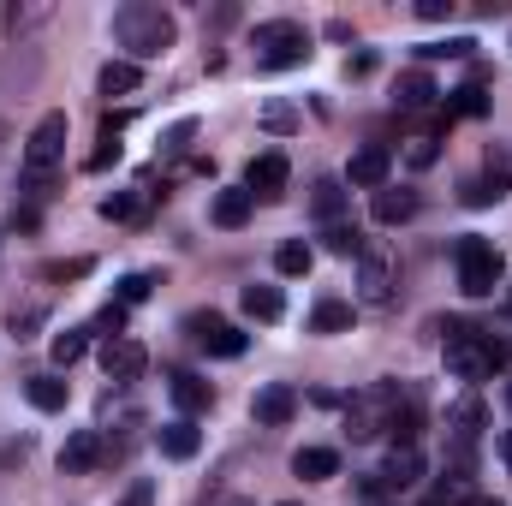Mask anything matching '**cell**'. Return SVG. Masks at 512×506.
I'll list each match as a JSON object with an SVG mask.
<instances>
[{
    "instance_id": "cell-24",
    "label": "cell",
    "mask_w": 512,
    "mask_h": 506,
    "mask_svg": "<svg viewBox=\"0 0 512 506\" xmlns=\"http://www.w3.org/2000/svg\"><path fill=\"white\" fill-rule=\"evenodd\" d=\"M346 328H352V304L346 298H322L310 310V334H346Z\"/></svg>"
},
{
    "instance_id": "cell-27",
    "label": "cell",
    "mask_w": 512,
    "mask_h": 506,
    "mask_svg": "<svg viewBox=\"0 0 512 506\" xmlns=\"http://www.w3.org/2000/svg\"><path fill=\"white\" fill-rule=\"evenodd\" d=\"M48 352H54V364H60V370H72V364L90 352V328H66V334H54V340H48Z\"/></svg>"
},
{
    "instance_id": "cell-12",
    "label": "cell",
    "mask_w": 512,
    "mask_h": 506,
    "mask_svg": "<svg viewBox=\"0 0 512 506\" xmlns=\"http://www.w3.org/2000/svg\"><path fill=\"white\" fill-rule=\"evenodd\" d=\"M292 411H298V393L286 387V381H262L251 399V417L262 429H280V423H292Z\"/></svg>"
},
{
    "instance_id": "cell-47",
    "label": "cell",
    "mask_w": 512,
    "mask_h": 506,
    "mask_svg": "<svg viewBox=\"0 0 512 506\" xmlns=\"http://www.w3.org/2000/svg\"><path fill=\"white\" fill-rule=\"evenodd\" d=\"M507 405H512V381H507Z\"/></svg>"
},
{
    "instance_id": "cell-7",
    "label": "cell",
    "mask_w": 512,
    "mask_h": 506,
    "mask_svg": "<svg viewBox=\"0 0 512 506\" xmlns=\"http://www.w3.org/2000/svg\"><path fill=\"white\" fill-rule=\"evenodd\" d=\"M483 423H489V405H483L477 387H465V393L447 405V447H477Z\"/></svg>"
},
{
    "instance_id": "cell-5",
    "label": "cell",
    "mask_w": 512,
    "mask_h": 506,
    "mask_svg": "<svg viewBox=\"0 0 512 506\" xmlns=\"http://www.w3.org/2000/svg\"><path fill=\"white\" fill-rule=\"evenodd\" d=\"M399 393L405 387H393V381H376V387H364L352 405H346V429H352V441H376L387 423H393V405H399Z\"/></svg>"
},
{
    "instance_id": "cell-28",
    "label": "cell",
    "mask_w": 512,
    "mask_h": 506,
    "mask_svg": "<svg viewBox=\"0 0 512 506\" xmlns=\"http://www.w3.org/2000/svg\"><path fill=\"white\" fill-rule=\"evenodd\" d=\"M310 262H316V251H310L304 239H286V245L274 251V268H280L286 280H298V274H310Z\"/></svg>"
},
{
    "instance_id": "cell-2",
    "label": "cell",
    "mask_w": 512,
    "mask_h": 506,
    "mask_svg": "<svg viewBox=\"0 0 512 506\" xmlns=\"http://www.w3.org/2000/svg\"><path fill=\"white\" fill-rule=\"evenodd\" d=\"M251 48H256V66L262 72H292L310 60V30L298 18H268L251 30Z\"/></svg>"
},
{
    "instance_id": "cell-41",
    "label": "cell",
    "mask_w": 512,
    "mask_h": 506,
    "mask_svg": "<svg viewBox=\"0 0 512 506\" xmlns=\"http://www.w3.org/2000/svg\"><path fill=\"white\" fill-rule=\"evenodd\" d=\"M417 18L441 24V18H453V0H417Z\"/></svg>"
},
{
    "instance_id": "cell-10",
    "label": "cell",
    "mask_w": 512,
    "mask_h": 506,
    "mask_svg": "<svg viewBox=\"0 0 512 506\" xmlns=\"http://www.w3.org/2000/svg\"><path fill=\"white\" fill-rule=\"evenodd\" d=\"M143 364H149V352L137 340H102V376L114 381V387H131V381L143 376Z\"/></svg>"
},
{
    "instance_id": "cell-8",
    "label": "cell",
    "mask_w": 512,
    "mask_h": 506,
    "mask_svg": "<svg viewBox=\"0 0 512 506\" xmlns=\"http://www.w3.org/2000/svg\"><path fill=\"white\" fill-rule=\"evenodd\" d=\"M185 328H191V340H197L203 352H215V358H239V352H245V334H239L233 322H221V316H209V310H197V316H185Z\"/></svg>"
},
{
    "instance_id": "cell-46",
    "label": "cell",
    "mask_w": 512,
    "mask_h": 506,
    "mask_svg": "<svg viewBox=\"0 0 512 506\" xmlns=\"http://www.w3.org/2000/svg\"><path fill=\"white\" fill-rule=\"evenodd\" d=\"M0 155H6V120H0Z\"/></svg>"
},
{
    "instance_id": "cell-43",
    "label": "cell",
    "mask_w": 512,
    "mask_h": 506,
    "mask_svg": "<svg viewBox=\"0 0 512 506\" xmlns=\"http://www.w3.org/2000/svg\"><path fill=\"white\" fill-rule=\"evenodd\" d=\"M108 161H120V143H114V137H102V149H96V155H90V167H96V173H102V167H108Z\"/></svg>"
},
{
    "instance_id": "cell-44",
    "label": "cell",
    "mask_w": 512,
    "mask_h": 506,
    "mask_svg": "<svg viewBox=\"0 0 512 506\" xmlns=\"http://www.w3.org/2000/svg\"><path fill=\"white\" fill-rule=\"evenodd\" d=\"M370 72H376V54H370V48H364V54H358V60H352V78H370Z\"/></svg>"
},
{
    "instance_id": "cell-26",
    "label": "cell",
    "mask_w": 512,
    "mask_h": 506,
    "mask_svg": "<svg viewBox=\"0 0 512 506\" xmlns=\"http://www.w3.org/2000/svg\"><path fill=\"white\" fill-rule=\"evenodd\" d=\"M322 245L334 256H364L370 245H364V233H358V221H334V227H322Z\"/></svg>"
},
{
    "instance_id": "cell-22",
    "label": "cell",
    "mask_w": 512,
    "mask_h": 506,
    "mask_svg": "<svg viewBox=\"0 0 512 506\" xmlns=\"http://www.w3.org/2000/svg\"><path fill=\"white\" fill-rule=\"evenodd\" d=\"M411 215H417V191H405V185H399V191H393V185L376 191V221H382V227H399V221H411Z\"/></svg>"
},
{
    "instance_id": "cell-45",
    "label": "cell",
    "mask_w": 512,
    "mask_h": 506,
    "mask_svg": "<svg viewBox=\"0 0 512 506\" xmlns=\"http://www.w3.org/2000/svg\"><path fill=\"white\" fill-rule=\"evenodd\" d=\"M501 459H507V471H512V429L501 435Z\"/></svg>"
},
{
    "instance_id": "cell-3",
    "label": "cell",
    "mask_w": 512,
    "mask_h": 506,
    "mask_svg": "<svg viewBox=\"0 0 512 506\" xmlns=\"http://www.w3.org/2000/svg\"><path fill=\"white\" fill-rule=\"evenodd\" d=\"M453 262H459V292L465 298H495V286L507 280V256L495 251L489 239H477V233H465L453 245Z\"/></svg>"
},
{
    "instance_id": "cell-35",
    "label": "cell",
    "mask_w": 512,
    "mask_h": 506,
    "mask_svg": "<svg viewBox=\"0 0 512 506\" xmlns=\"http://www.w3.org/2000/svg\"><path fill=\"white\" fill-rule=\"evenodd\" d=\"M149 292H155V274H126V280H120V298H114V304H143Z\"/></svg>"
},
{
    "instance_id": "cell-29",
    "label": "cell",
    "mask_w": 512,
    "mask_h": 506,
    "mask_svg": "<svg viewBox=\"0 0 512 506\" xmlns=\"http://www.w3.org/2000/svg\"><path fill=\"white\" fill-rule=\"evenodd\" d=\"M471 48H477L471 36H447V42H423L417 60H471Z\"/></svg>"
},
{
    "instance_id": "cell-32",
    "label": "cell",
    "mask_w": 512,
    "mask_h": 506,
    "mask_svg": "<svg viewBox=\"0 0 512 506\" xmlns=\"http://www.w3.org/2000/svg\"><path fill=\"white\" fill-rule=\"evenodd\" d=\"M459 197H465L471 209H489V203H501V197H507V185H495V179H465V185H459Z\"/></svg>"
},
{
    "instance_id": "cell-34",
    "label": "cell",
    "mask_w": 512,
    "mask_h": 506,
    "mask_svg": "<svg viewBox=\"0 0 512 506\" xmlns=\"http://www.w3.org/2000/svg\"><path fill=\"white\" fill-rule=\"evenodd\" d=\"M48 18H54V6H12L6 24H12V36H24V30H36V24H48Z\"/></svg>"
},
{
    "instance_id": "cell-18",
    "label": "cell",
    "mask_w": 512,
    "mask_h": 506,
    "mask_svg": "<svg viewBox=\"0 0 512 506\" xmlns=\"http://www.w3.org/2000/svg\"><path fill=\"white\" fill-rule=\"evenodd\" d=\"M435 96H441V90H435V78H429L423 66H417V72H405V78L393 84V102H399L405 114H417V108H435Z\"/></svg>"
},
{
    "instance_id": "cell-21",
    "label": "cell",
    "mask_w": 512,
    "mask_h": 506,
    "mask_svg": "<svg viewBox=\"0 0 512 506\" xmlns=\"http://www.w3.org/2000/svg\"><path fill=\"white\" fill-rule=\"evenodd\" d=\"M239 304H245V316H251V322H280V316H286L280 286H245V292H239Z\"/></svg>"
},
{
    "instance_id": "cell-6",
    "label": "cell",
    "mask_w": 512,
    "mask_h": 506,
    "mask_svg": "<svg viewBox=\"0 0 512 506\" xmlns=\"http://www.w3.org/2000/svg\"><path fill=\"white\" fill-rule=\"evenodd\" d=\"M393 286H399L393 256L387 251H364L358 256V298H364L370 310H387V304H393Z\"/></svg>"
},
{
    "instance_id": "cell-25",
    "label": "cell",
    "mask_w": 512,
    "mask_h": 506,
    "mask_svg": "<svg viewBox=\"0 0 512 506\" xmlns=\"http://www.w3.org/2000/svg\"><path fill=\"white\" fill-rule=\"evenodd\" d=\"M137 84H143V66H131V60H108V66H102V78H96V90H102V96H131Z\"/></svg>"
},
{
    "instance_id": "cell-1",
    "label": "cell",
    "mask_w": 512,
    "mask_h": 506,
    "mask_svg": "<svg viewBox=\"0 0 512 506\" xmlns=\"http://www.w3.org/2000/svg\"><path fill=\"white\" fill-rule=\"evenodd\" d=\"M114 36H120V48H126L131 66H143V60H161V54L173 48L179 24H173V12H167V6H149V0H126V6L114 12Z\"/></svg>"
},
{
    "instance_id": "cell-15",
    "label": "cell",
    "mask_w": 512,
    "mask_h": 506,
    "mask_svg": "<svg viewBox=\"0 0 512 506\" xmlns=\"http://www.w3.org/2000/svg\"><path fill=\"white\" fill-rule=\"evenodd\" d=\"M251 209H256V197L245 191V185H227V191H215V203H209V215H215V227H245L251 221Z\"/></svg>"
},
{
    "instance_id": "cell-39",
    "label": "cell",
    "mask_w": 512,
    "mask_h": 506,
    "mask_svg": "<svg viewBox=\"0 0 512 506\" xmlns=\"http://www.w3.org/2000/svg\"><path fill=\"white\" fill-rule=\"evenodd\" d=\"M262 126H268V131H292V126H298V114H292L286 102H268V108H262Z\"/></svg>"
},
{
    "instance_id": "cell-4",
    "label": "cell",
    "mask_w": 512,
    "mask_h": 506,
    "mask_svg": "<svg viewBox=\"0 0 512 506\" xmlns=\"http://www.w3.org/2000/svg\"><path fill=\"white\" fill-rule=\"evenodd\" d=\"M495 364H501V346L495 340H483L465 322H447V376L483 381V376H495Z\"/></svg>"
},
{
    "instance_id": "cell-33",
    "label": "cell",
    "mask_w": 512,
    "mask_h": 506,
    "mask_svg": "<svg viewBox=\"0 0 512 506\" xmlns=\"http://www.w3.org/2000/svg\"><path fill=\"white\" fill-rule=\"evenodd\" d=\"M90 334H102V340H126V304H108V310L90 322Z\"/></svg>"
},
{
    "instance_id": "cell-36",
    "label": "cell",
    "mask_w": 512,
    "mask_h": 506,
    "mask_svg": "<svg viewBox=\"0 0 512 506\" xmlns=\"http://www.w3.org/2000/svg\"><path fill=\"white\" fill-rule=\"evenodd\" d=\"M435 155H441V137H411V149H405V161L423 173V167H435Z\"/></svg>"
},
{
    "instance_id": "cell-42",
    "label": "cell",
    "mask_w": 512,
    "mask_h": 506,
    "mask_svg": "<svg viewBox=\"0 0 512 506\" xmlns=\"http://www.w3.org/2000/svg\"><path fill=\"white\" fill-rule=\"evenodd\" d=\"M120 506H155V489H149V483L137 477V483L126 489V501H120Z\"/></svg>"
},
{
    "instance_id": "cell-38",
    "label": "cell",
    "mask_w": 512,
    "mask_h": 506,
    "mask_svg": "<svg viewBox=\"0 0 512 506\" xmlns=\"http://www.w3.org/2000/svg\"><path fill=\"white\" fill-rule=\"evenodd\" d=\"M102 215H108V221H131V215H137V197H131V191H114V197H102Z\"/></svg>"
},
{
    "instance_id": "cell-19",
    "label": "cell",
    "mask_w": 512,
    "mask_h": 506,
    "mask_svg": "<svg viewBox=\"0 0 512 506\" xmlns=\"http://www.w3.org/2000/svg\"><path fill=\"white\" fill-rule=\"evenodd\" d=\"M292 471H298L304 483H328V477L340 471V453H334V447H298V453H292Z\"/></svg>"
},
{
    "instance_id": "cell-23",
    "label": "cell",
    "mask_w": 512,
    "mask_h": 506,
    "mask_svg": "<svg viewBox=\"0 0 512 506\" xmlns=\"http://www.w3.org/2000/svg\"><path fill=\"white\" fill-rule=\"evenodd\" d=\"M24 399H30L36 411H66L72 387H66L60 376H30V381H24Z\"/></svg>"
},
{
    "instance_id": "cell-17",
    "label": "cell",
    "mask_w": 512,
    "mask_h": 506,
    "mask_svg": "<svg viewBox=\"0 0 512 506\" xmlns=\"http://www.w3.org/2000/svg\"><path fill=\"white\" fill-rule=\"evenodd\" d=\"M310 215H316L322 227L346 221V179H316V185H310Z\"/></svg>"
},
{
    "instance_id": "cell-11",
    "label": "cell",
    "mask_w": 512,
    "mask_h": 506,
    "mask_svg": "<svg viewBox=\"0 0 512 506\" xmlns=\"http://www.w3.org/2000/svg\"><path fill=\"white\" fill-rule=\"evenodd\" d=\"M387 173H393V149H387V143H364V149L352 155V167H346V185H358V191H382Z\"/></svg>"
},
{
    "instance_id": "cell-40",
    "label": "cell",
    "mask_w": 512,
    "mask_h": 506,
    "mask_svg": "<svg viewBox=\"0 0 512 506\" xmlns=\"http://www.w3.org/2000/svg\"><path fill=\"white\" fill-rule=\"evenodd\" d=\"M191 137H197V120H179V126H173L167 137H161V149H173V155H179V149H185Z\"/></svg>"
},
{
    "instance_id": "cell-16",
    "label": "cell",
    "mask_w": 512,
    "mask_h": 506,
    "mask_svg": "<svg viewBox=\"0 0 512 506\" xmlns=\"http://www.w3.org/2000/svg\"><path fill=\"white\" fill-rule=\"evenodd\" d=\"M382 483L399 495V489H411V483H423V453H417V441L411 447H393L382 465Z\"/></svg>"
},
{
    "instance_id": "cell-13",
    "label": "cell",
    "mask_w": 512,
    "mask_h": 506,
    "mask_svg": "<svg viewBox=\"0 0 512 506\" xmlns=\"http://www.w3.org/2000/svg\"><path fill=\"white\" fill-rule=\"evenodd\" d=\"M286 173H292V167H286V155H280V149H268V155H256L251 167H245V191L274 203V197L286 191Z\"/></svg>"
},
{
    "instance_id": "cell-20",
    "label": "cell",
    "mask_w": 512,
    "mask_h": 506,
    "mask_svg": "<svg viewBox=\"0 0 512 506\" xmlns=\"http://www.w3.org/2000/svg\"><path fill=\"white\" fill-rule=\"evenodd\" d=\"M173 405L179 411H209L215 405V387L203 376H191V370H173Z\"/></svg>"
},
{
    "instance_id": "cell-37",
    "label": "cell",
    "mask_w": 512,
    "mask_h": 506,
    "mask_svg": "<svg viewBox=\"0 0 512 506\" xmlns=\"http://www.w3.org/2000/svg\"><path fill=\"white\" fill-rule=\"evenodd\" d=\"M90 268H96L90 256H72V262H48V268H42V280H84Z\"/></svg>"
},
{
    "instance_id": "cell-14",
    "label": "cell",
    "mask_w": 512,
    "mask_h": 506,
    "mask_svg": "<svg viewBox=\"0 0 512 506\" xmlns=\"http://www.w3.org/2000/svg\"><path fill=\"white\" fill-rule=\"evenodd\" d=\"M155 447H161L167 459H197V447H203V429H197L191 417H173V423H161Z\"/></svg>"
},
{
    "instance_id": "cell-31",
    "label": "cell",
    "mask_w": 512,
    "mask_h": 506,
    "mask_svg": "<svg viewBox=\"0 0 512 506\" xmlns=\"http://www.w3.org/2000/svg\"><path fill=\"white\" fill-rule=\"evenodd\" d=\"M447 114H465V120H477V114H489V96H483V84H465V90H453V102H447Z\"/></svg>"
},
{
    "instance_id": "cell-30",
    "label": "cell",
    "mask_w": 512,
    "mask_h": 506,
    "mask_svg": "<svg viewBox=\"0 0 512 506\" xmlns=\"http://www.w3.org/2000/svg\"><path fill=\"white\" fill-rule=\"evenodd\" d=\"M42 328H48V304H18V310H12V334H18V340H36Z\"/></svg>"
},
{
    "instance_id": "cell-9",
    "label": "cell",
    "mask_w": 512,
    "mask_h": 506,
    "mask_svg": "<svg viewBox=\"0 0 512 506\" xmlns=\"http://www.w3.org/2000/svg\"><path fill=\"white\" fill-rule=\"evenodd\" d=\"M96 465H108V441H102V429H78V435L60 447V471H66V477H90Z\"/></svg>"
}]
</instances>
